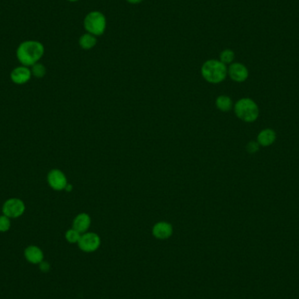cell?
Returning <instances> with one entry per match:
<instances>
[{
    "label": "cell",
    "mask_w": 299,
    "mask_h": 299,
    "mask_svg": "<svg viewBox=\"0 0 299 299\" xmlns=\"http://www.w3.org/2000/svg\"><path fill=\"white\" fill-rule=\"evenodd\" d=\"M45 53L43 44L38 40H26L18 45L16 57L23 66L31 67L40 62Z\"/></svg>",
    "instance_id": "1"
},
{
    "label": "cell",
    "mask_w": 299,
    "mask_h": 299,
    "mask_svg": "<svg viewBox=\"0 0 299 299\" xmlns=\"http://www.w3.org/2000/svg\"><path fill=\"white\" fill-rule=\"evenodd\" d=\"M201 75L204 80L212 84L224 82L228 76V67L220 60L211 59L203 63Z\"/></svg>",
    "instance_id": "2"
},
{
    "label": "cell",
    "mask_w": 299,
    "mask_h": 299,
    "mask_svg": "<svg viewBox=\"0 0 299 299\" xmlns=\"http://www.w3.org/2000/svg\"><path fill=\"white\" fill-rule=\"evenodd\" d=\"M233 110L238 118L245 123H254L259 117V107L253 99L249 97L238 100L233 105Z\"/></svg>",
    "instance_id": "3"
},
{
    "label": "cell",
    "mask_w": 299,
    "mask_h": 299,
    "mask_svg": "<svg viewBox=\"0 0 299 299\" xmlns=\"http://www.w3.org/2000/svg\"><path fill=\"white\" fill-rule=\"evenodd\" d=\"M83 27L86 33L97 37L102 35L107 29L105 15L99 11H92L88 13L84 18Z\"/></svg>",
    "instance_id": "4"
},
{
    "label": "cell",
    "mask_w": 299,
    "mask_h": 299,
    "mask_svg": "<svg viewBox=\"0 0 299 299\" xmlns=\"http://www.w3.org/2000/svg\"><path fill=\"white\" fill-rule=\"evenodd\" d=\"M26 204L21 199L10 198L2 206V214L10 219H17L25 214Z\"/></svg>",
    "instance_id": "5"
},
{
    "label": "cell",
    "mask_w": 299,
    "mask_h": 299,
    "mask_svg": "<svg viewBox=\"0 0 299 299\" xmlns=\"http://www.w3.org/2000/svg\"><path fill=\"white\" fill-rule=\"evenodd\" d=\"M101 243V237L97 233L86 232L82 233L77 245L84 253H93L99 249Z\"/></svg>",
    "instance_id": "6"
},
{
    "label": "cell",
    "mask_w": 299,
    "mask_h": 299,
    "mask_svg": "<svg viewBox=\"0 0 299 299\" xmlns=\"http://www.w3.org/2000/svg\"><path fill=\"white\" fill-rule=\"evenodd\" d=\"M47 181L49 185L54 191H63L68 184L65 173L60 169H52L48 174Z\"/></svg>",
    "instance_id": "7"
},
{
    "label": "cell",
    "mask_w": 299,
    "mask_h": 299,
    "mask_svg": "<svg viewBox=\"0 0 299 299\" xmlns=\"http://www.w3.org/2000/svg\"><path fill=\"white\" fill-rule=\"evenodd\" d=\"M228 75L233 82L241 83L246 82L249 78V72L244 64L240 62H233L228 67Z\"/></svg>",
    "instance_id": "8"
},
{
    "label": "cell",
    "mask_w": 299,
    "mask_h": 299,
    "mask_svg": "<svg viewBox=\"0 0 299 299\" xmlns=\"http://www.w3.org/2000/svg\"><path fill=\"white\" fill-rule=\"evenodd\" d=\"M32 76L31 68L23 65L14 68L10 74L11 81L16 85L27 83L31 80Z\"/></svg>",
    "instance_id": "9"
},
{
    "label": "cell",
    "mask_w": 299,
    "mask_h": 299,
    "mask_svg": "<svg viewBox=\"0 0 299 299\" xmlns=\"http://www.w3.org/2000/svg\"><path fill=\"white\" fill-rule=\"evenodd\" d=\"M173 233V227L167 221L157 222L152 228V234L158 240H167Z\"/></svg>",
    "instance_id": "10"
},
{
    "label": "cell",
    "mask_w": 299,
    "mask_h": 299,
    "mask_svg": "<svg viewBox=\"0 0 299 299\" xmlns=\"http://www.w3.org/2000/svg\"><path fill=\"white\" fill-rule=\"evenodd\" d=\"M24 256L29 264L39 265L44 261V253L40 247L29 245L24 250Z\"/></svg>",
    "instance_id": "11"
},
{
    "label": "cell",
    "mask_w": 299,
    "mask_h": 299,
    "mask_svg": "<svg viewBox=\"0 0 299 299\" xmlns=\"http://www.w3.org/2000/svg\"><path fill=\"white\" fill-rule=\"evenodd\" d=\"M276 140H277V133L270 128L262 130L256 137V142L262 147H268L272 145Z\"/></svg>",
    "instance_id": "12"
},
{
    "label": "cell",
    "mask_w": 299,
    "mask_h": 299,
    "mask_svg": "<svg viewBox=\"0 0 299 299\" xmlns=\"http://www.w3.org/2000/svg\"><path fill=\"white\" fill-rule=\"evenodd\" d=\"M91 225V218L86 213H81L75 216L73 220L72 228L77 230L79 233H84L88 232V229Z\"/></svg>",
    "instance_id": "13"
},
{
    "label": "cell",
    "mask_w": 299,
    "mask_h": 299,
    "mask_svg": "<svg viewBox=\"0 0 299 299\" xmlns=\"http://www.w3.org/2000/svg\"><path fill=\"white\" fill-rule=\"evenodd\" d=\"M97 43V36L93 35L91 33H85L80 37L79 46L83 50H90L94 49Z\"/></svg>",
    "instance_id": "14"
},
{
    "label": "cell",
    "mask_w": 299,
    "mask_h": 299,
    "mask_svg": "<svg viewBox=\"0 0 299 299\" xmlns=\"http://www.w3.org/2000/svg\"><path fill=\"white\" fill-rule=\"evenodd\" d=\"M216 108L222 112H229L233 108V101L230 97L221 95L216 98Z\"/></svg>",
    "instance_id": "15"
},
{
    "label": "cell",
    "mask_w": 299,
    "mask_h": 299,
    "mask_svg": "<svg viewBox=\"0 0 299 299\" xmlns=\"http://www.w3.org/2000/svg\"><path fill=\"white\" fill-rule=\"evenodd\" d=\"M234 58H235V53L231 49H224L220 53V61L226 66L232 64L234 61Z\"/></svg>",
    "instance_id": "16"
},
{
    "label": "cell",
    "mask_w": 299,
    "mask_h": 299,
    "mask_svg": "<svg viewBox=\"0 0 299 299\" xmlns=\"http://www.w3.org/2000/svg\"><path fill=\"white\" fill-rule=\"evenodd\" d=\"M32 75L34 76L36 78H43L46 74H47V68L46 66L42 64V63H36L33 66H32L31 67Z\"/></svg>",
    "instance_id": "17"
},
{
    "label": "cell",
    "mask_w": 299,
    "mask_h": 299,
    "mask_svg": "<svg viewBox=\"0 0 299 299\" xmlns=\"http://www.w3.org/2000/svg\"><path fill=\"white\" fill-rule=\"evenodd\" d=\"M82 233H79L77 230H75V229H68L65 233V239L66 240V242H69L71 244H77L79 242L80 238H81Z\"/></svg>",
    "instance_id": "18"
},
{
    "label": "cell",
    "mask_w": 299,
    "mask_h": 299,
    "mask_svg": "<svg viewBox=\"0 0 299 299\" xmlns=\"http://www.w3.org/2000/svg\"><path fill=\"white\" fill-rule=\"evenodd\" d=\"M11 227H12V219L2 214L0 216V233L8 232Z\"/></svg>",
    "instance_id": "19"
},
{
    "label": "cell",
    "mask_w": 299,
    "mask_h": 299,
    "mask_svg": "<svg viewBox=\"0 0 299 299\" xmlns=\"http://www.w3.org/2000/svg\"><path fill=\"white\" fill-rule=\"evenodd\" d=\"M260 145L256 141H249L246 145V150L249 154H255L259 151Z\"/></svg>",
    "instance_id": "20"
},
{
    "label": "cell",
    "mask_w": 299,
    "mask_h": 299,
    "mask_svg": "<svg viewBox=\"0 0 299 299\" xmlns=\"http://www.w3.org/2000/svg\"><path fill=\"white\" fill-rule=\"evenodd\" d=\"M39 268H40V270H41L42 272H49V269H50V264H49L48 262L43 261V262H41V263L39 264Z\"/></svg>",
    "instance_id": "21"
},
{
    "label": "cell",
    "mask_w": 299,
    "mask_h": 299,
    "mask_svg": "<svg viewBox=\"0 0 299 299\" xmlns=\"http://www.w3.org/2000/svg\"><path fill=\"white\" fill-rule=\"evenodd\" d=\"M129 4H132V5H137V4H140L143 1L145 0H126Z\"/></svg>",
    "instance_id": "22"
},
{
    "label": "cell",
    "mask_w": 299,
    "mask_h": 299,
    "mask_svg": "<svg viewBox=\"0 0 299 299\" xmlns=\"http://www.w3.org/2000/svg\"><path fill=\"white\" fill-rule=\"evenodd\" d=\"M72 190H73V185H71V184H67V185H66V188H65V191L67 192V193H70Z\"/></svg>",
    "instance_id": "23"
},
{
    "label": "cell",
    "mask_w": 299,
    "mask_h": 299,
    "mask_svg": "<svg viewBox=\"0 0 299 299\" xmlns=\"http://www.w3.org/2000/svg\"><path fill=\"white\" fill-rule=\"evenodd\" d=\"M66 1H68V2H72V3H75V2H78L80 0H66Z\"/></svg>",
    "instance_id": "24"
}]
</instances>
